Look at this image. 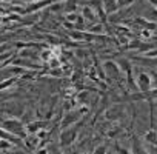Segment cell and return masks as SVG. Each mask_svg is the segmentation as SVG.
Listing matches in <instances>:
<instances>
[{
    "label": "cell",
    "mask_w": 157,
    "mask_h": 154,
    "mask_svg": "<svg viewBox=\"0 0 157 154\" xmlns=\"http://www.w3.org/2000/svg\"><path fill=\"white\" fill-rule=\"evenodd\" d=\"M2 128H3V129H6L8 133H11V134H14V136L20 137V139H25V137L28 136V133H26V128H25L23 122H22V120H19L17 117L5 119V120L2 122Z\"/></svg>",
    "instance_id": "1"
},
{
    "label": "cell",
    "mask_w": 157,
    "mask_h": 154,
    "mask_svg": "<svg viewBox=\"0 0 157 154\" xmlns=\"http://www.w3.org/2000/svg\"><path fill=\"white\" fill-rule=\"evenodd\" d=\"M136 85H137V90L139 91L146 93L152 87V77L148 72H145V71H139L136 74Z\"/></svg>",
    "instance_id": "2"
},
{
    "label": "cell",
    "mask_w": 157,
    "mask_h": 154,
    "mask_svg": "<svg viewBox=\"0 0 157 154\" xmlns=\"http://www.w3.org/2000/svg\"><path fill=\"white\" fill-rule=\"evenodd\" d=\"M103 71H105V75L109 77V79H113V80H119L120 79L122 71H120L117 62H114V60H105L103 62Z\"/></svg>",
    "instance_id": "3"
},
{
    "label": "cell",
    "mask_w": 157,
    "mask_h": 154,
    "mask_svg": "<svg viewBox=\"0 0 157 154\" xmlns=\"http://www.w3.org/2000/svg\"><path fill=\"white\" fill-rule=\"evenodd\" d=\"M60 146L62 148H66L69 145H72L77 139V128H65L62 133H60Z\"/></svg>",
    "instance_id": "4"
},
{
    "label": "cell",
    "mask_w": 157,
    "mask_h": 154,
    "mask_svg": "<svg viewBox=\"0 0 157 154\" xmlns=\"http://www.w3.org/2000/svg\"><path fill=\"white\" fill-rule=\"evenodd\" d=\"M80 116H82L80 111H68V113L65 114V117L62 119V126H63V129H65V128H69L72 123H75L78 119H80Z\"/></svg>",
    "instance_id": "5"
},
{
    "label": "cell",
    "mask_w": 157,
    "mask_h": 154,
    "mask_svg": "<svg viewBox=\"0 0 157 154\" xmlns=\"http://www.w3.org/2000/svg\"><path fill=\"white\" fill-rule=\"evenodd\" d=\"M52 3V0H39V2H34V3H29L26 8H25V14L26 13H37L46 6H49Z\"/></svg>",
    "instance_id": "6"
},
{
    "label": "cell",
    "mask_w": 157,
    "mask_h": 154,
    "mask_svg": "<svg viewBox=\"0 0 157 154\" xmlns=\"http://www.w3.org/2000/svg\"><path fill=\"white\" fill-rule=\"evenodd\" d=\"M45 125H46L45 120H33V122H29L25 128H26V133H28V134H37L40 129L45 128Z\"/></svg>",
    "instance_id": "7"
},
{
    "label": "cell",
    "mask_w": 157,
    "mask_h": 154,
    "mask_svg": "<svg viewBox=\"0 0 157 154\" xmlns=\"http://www.w3.org/2000/svg\"><path fill=\"white\" fill-rule=\"evenodd\" d=\"M116 62H117V65H119V68H120V71H122L123 74H126L128 77L132 75V65H131V62H129L128 59L122 57V59H117Z\"/></svg>",
    "instance_id": "8"
},
{
    "label": "cell",
    "mask_w": 157,
    "mask_h": 154,
    "mask_svg": "<svg viewBox=\"0 0 157 154\" xmlns=\"http://www.w3.org/2000/svg\"><path fill=\"white\" fill-rule=\"evenodd\" d=\"M122 113H123V108L122 106H113V108L106 110L105 119L106 120H117V119L122 117Z\"/></svg>",
    "instance_id": "9"
},
{
    "label": "cell",
    "mask_w": 157,
    "mask_h": 154,
    "mask_svg": "<svg viewBox=\"0 0 157 154\" xmlns=\"http://www.w3.org/2000/svg\"><path fill=\"white\" fill-rule=\"evenodd\" d=\"M14 65H17V66H22V68H26V69H40L42 66L40 65H36V63H33L29 59H16L14 60Z\"/></svg>",
    "instance_id": "10"
},
{
    "label": "cell",
    "mask_w": 157,
    "mask_h": 154,
    "mask_svg": "<svg viewBox=\"0 0 157 154\" xmlns=\"http://www.w3.org/2000/svg\"><path fill=\"white\" fill-rule=\"evenodd\" d=\"M131 151H132V154H149L148 151H146V148L140 143V140H139V137H132V145H131Z\"/></svg>",
    "instance_id": "11"
},
{
    "label": "cell",
    "mask_w": 157,
    "mask_h": 154,
    "mask_svg": "<svg viewBox=\"0 0 157 154\" xmlns=\"http://www.w3.org/2000/svg\"><path fill=\"white\" fill-rule=\"evenodd\" d=\"M23 111H25V106H23V105H17V103H10V106L6 108V113L11 114L13 117L22 116Z\"/></svg>",
    "instance_id": "12"
},
{
    "label": "cell",
    "mask_w": 157,
    "mask_h": 154,
    "mask_svg": "<svg viewBox=\"0 0 157 154\" xmlns=\"http://www.w3.org/2000/svg\"><path fill=\"white\" fill-rule=\"evenodd\" d=\"M80 16H82L85 20H88V22H94V20H96V11H94L91 6H88V5H83Z\"/></svg>",
    "instance_id": "13"
},
{
    "label": "cell",
    "mask_w": 157,
    "mask_h": 154,
    "mask_svg": "<svg viewBox=\"0 0 157 154\" xmlns=\"http://www.w3.org/2000/svg\"><path fill=\"white\" fill-rule=\"evenodd\" d=\"M25 142H26V146H28L29 149H37V148L40 146V139H39L37 136H34V134L26 136V137H25Z\"/></svg>",
    "instance_id": "14"
},
{
    "label": "cell",
    "mask_w": 157,
    "mask_h": 154,
    "mask_svg": "<svg viewBox=\"0 0 157 154\" xmlns=\"http://www.w3.org/2000/svg\"><path fill=\"white\" fill-rule=\"evenodd\" d=\"M103 8L106 14H113L117 11L119 5H117V0H103Z\"/></svg>",
    "instance_id": "15"
},
{
    "label": "cell",
    "mask_w": 157,
    "mask_h": 154,
    "mask_svg": "<svg viewBox=\"0 0 157 154\" xmlns=\"http://www.w3.org/2000/svg\"><path fill=\"white\" fill-rule=\"evenodd\" d=\"M143 139H145V142H148V143H157V131L151 128L149 131L145 133Z\"/></svg>",
    "instance_id": "16"
},
{
    "label": "cell",
    "mask_w": 157,
    "mask_h": 154,
    "mask_svg": "<svg viewBox=\"0 0 157 154\" xmlns=\"http://www.w3.org/2000/svg\"><path fill=\"white\" fill-rule=\"evenodd\" d=\"M14 83H16V77H10V79H6V80H2V82H0V91L10 90Z\"/></svg>",
    "instance_id": "17"
},
{
    "label": "cell",
    "mask_w": 157,
    "mask_h": 154,
    "mask_svg": "<svg viewBox=\"0 0 157 154\" xmlns=\"http://www.w3.org/2000/svg\"><path fill=\"white\" fill-rule=\"evenodd\" d=\"M69 37H71L72 40H85V39L90 37V34H86V33H83V31H72V33L69 34Z\"/></svg>",
    "instance_id": "18"
},
{
    "label": "cell",
    "mask_w": 157,
    "mask_h": 154,
    "mask_svg": "<svg viewBox=\"0 0 157 154\" xmlns=\"http://www.w3.org/2000/svg\"><path fill=\"white\" fill-rule=\"evenodd\" d=\"M13 146H16V145H14V143H11L10 140L0 139V151H10Z\"/></svg>",
    "instance_id": "19"
},
{
    "label": "cell",
    "mask_w": 157,
    "mask_h": 154,
    "mask_svg": "<svg viewBox=\"0 0 157 154\" xmlns=\"http://www.w3.org/2000/svg\"><path fill=\"white\" fill-rule=\"evenodd\" d=\"M19 56H20L22 59H34V57H36V52L31 51V49H23V51L19 52Z\"/></svg>",
    "instance_id": "20"
},
{
    "label": "cell",
    "mask_w": 157,
    "mask_h": 154,
    "mask_svg": "<svg viewBox=\"0 0 157 154\" xmlns=\"http://www.w3.org/2000/svg\"><path fill=\"white\" fill-rule=\"evenodd\" d=\"M142 57L145 59H157V48H151L146 52H142Z\"/></svg>",
    "instance_id": "21"
},
{
    "label": "cell",
    "mask_w": 157,
    "mask_h": 154,
    "mask_svg": "<svg viewBox=\"0 0 157 154\" xmlns=\"http://www.w3.org/2000/svg\"><path fill=\"white\" fill-rule=\"evenodd\" d=\"M90 33H91L93 36H100V34H103V25H96V26L90 28Z\"/></svg>",
    "instance_id": "22"
},
{
    "label": "cell",
    "mask_w": 157,
    "mask_h": 154,
    "mask_svg": "<svg viewBox=\"0 0 157 154\" xmlns=\"http://www.w3.org/2000/svg\"><path fill=\"white\" fill-rule=\"evenodd\" d=\"M146 19L155 23V22H157V10H155V8H152L151 11H148V13H146Z\"/></svg>",
    "instance_id": "23"
},
{
    "label": "cell",
    "mask_w": 157,
    "mask_h": 154,
    "mask_svg": "<svg viewBox=\"0 0 157 154\" xmlns=\"http://www.w3.org/2000/svg\"><path fill=\"white\" fill-rule=\"evenodd\" d=\"M77 17H78V14H75V13H69V14H66V22H69V23H74V25H75Z\"/></svg>",
    "instance_id": "24"
},
{
    "label": "cell",
    "mask_w": 157,
    "mask_h": 154,
    "mask_svg": "<svg viewBox=\"0 0 157 154\" xmlns=\"http://www.w3.org/2000/svg\"><path fill=\"white\" fill-rule=\"evenodd\" d=\"M116 151H117V154H132V151L129 149H126V148H123V146H120L119 143H116Z\"/></svg>",
    "instance_id": "25"
},
{
    "label": "cell",
    "mask_w": 157,
    "mask_h": 154,
    "mask_svg": "<svg viewBox=\"0 0 157 154\" xmlns=\"http://www.w3.org/2000/svg\"><path fill=\"white\" fill-rule=\"evenodd\" d=\"M93 154H106V145H99V146H96V149H94Z\"/></svg>",
    "instance_id": "26"
},
{
    "label": "cell",
    "mask_w": 157,
    "mask_h": 154,
    "mask_svg": "<svg viewBox=\"0 0 157 154\" xmlns=\"http://www.w3.org/2000/svg\"><path fill=\"white\" fill-rule=\"evenodd\" d=\"M43 39H46L49 43H57V37L56 36H49V34H45L43 36Z\"/></svg>",
    "instance_id": "27"
},
{
    "label": "cell",
    "mask_w": 157,
    "mask_h": 154,
    "mask_svg": "<svg viewBox=\"0 0 157 154\" xmlns=\"http://www.w3.org/2000/svg\"><path fill=\"white\" fill-rule=\"evenodd\" d=\"M51 57H52L51 51H43V52H42V60H49Z\"/></svg>",
    "instance_id": "28"
},
{
    "label": "cell",
    "mask_w": 157,
    "mask_h": 154,
    "mask_svg": "<svg viewBox=\"0 0 157 154\" xmlns=\"http://www.w3.org/2000/svg\"><path fill=\"white\" fill-rule=\"evenodd\" d=\"M140 36H142V37H145V39H149V37H151V33H149V29H142Z\"/></svg>",
    "instance_id": "29"
},
{
    "label": "cell",
    "mask_w": 157,
    "mask_h": 154,
    "mask_svg": "<svg viewBox=\"0 0 157 154\" xmlns=\"http://www.w3.org/2000/svg\"><path fill=\"white\" fill-rule=\"evenodd\" d=\"M63 26H65V28H68V29H72V28H75V26H74V23H69V22H66V20H65Z\"/></svg>",
    "instance_id": "30"
},
{
    "label": "cell",
    "mask_w": 157,
    "mask_h": 154,
    "mask_svg": "<svg viewBox=\"0 0 157 154\" xmlns=\"http://www.w3.org/2000/svg\"><path fill=\"white\" fill-rule=\"evenodd\" d=\"M49 63H51L52 68H57V66H59V60H54V59H52V60H49Z\"/></svg>",
    "instance_id": "31"
},
{
    "label": "cell",
    "mask_w": 157,
    "mask_h": 154,
    "mask_svg": "<svg viewBox=\"0 0 157 154\" xmlns=\"http://www.w3.org/2000/svg\"><path fill=\"white\" fill-rule=\"evenodd\" d=\"M149 3L152 5V8H155V10H157V0H149Z\"/></svg>",
    "instance_id": "32"
},
{
    "label": "cell",
    "mask_w": 157,
    "mask_h": 154,
    "mask_svg": "<svg viewBox=\"0 0 157 154\" xmlns=\"http://www.w3.org/2000/svg\"><path fill=\"white\" fill-rule=\"evenodd\" d=\"M22 2H23V3H28V5H29V3H34V2H39V0H22Z\"/></svg>",
    "instance_id": "33"
},
{
    "label": "cell",
    "mask_w": 157,
    "mask_h": 154,
    "mask_svg": "<svg viewBox=\"0 0 157 154\" xmlns=\"http://www.w3.org/2000/svg\"><path fill=\"white\" fill-rule=\"evenodd\" d=\"M152 77H154V79H152V83H155V85H157V72H154V74H152Z\"/></svg>",
    "instance_id": "34"
},
{
    "label": "cell",
    "mask_w": 157,
    "mask_h": 154,
    "mask_svg": "<svg viewBox=\"0 0 157 154\" xmlns=\"http://www.w3.org/2000/svg\"><path fill=\"white\" fill-rule=\"evenodd\" d=\"M0 2H5V3H11V2H14V0H0Z\"/></svg>",
    "instance_id": "35"
}]
</instances>
